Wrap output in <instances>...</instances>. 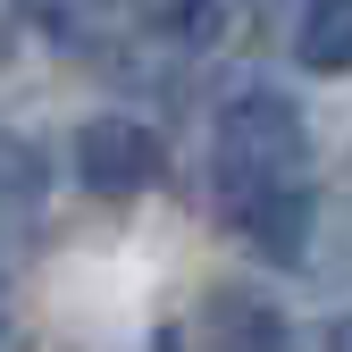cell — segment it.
Returning a JSON list of instances; mask_svg holds the SVG:
<instances>
[{
	"instance_id": "cell-5",
	"label": "cell",
	"mask_w": 352,
	"mask_h": 352,
	"mask_svg": "<svg viewBox=\"0 0 352 352\" xmlns=\"http://www.w3.org/2000/svg\"><path fill=\"white\" fill-rule=\"evenodd\" d=\"M294 59L311 67V76H352V0H302Z\"/></svg>"
},
{
	"instance_id": "cell-8",
	"label": "cell",
	"mask_w": 352,
	"mask_h": 352,
	"mask_svg": "<svg viewBox=\"0 0 352 352\" xmlns=\"http://www.w3.org/2000/svg\"><path fill=\"white\" fill-rule=\"evenodd\" d=\"M327 352H352V311H344V319L327 327Z\"/></svg>"
},
{
	"instance_id": "cell-6",
	"label": "cell",
	"mask_w": 352,
	"mask_h": 352,
	"mask_svg": "<svg viewBox=\"0 0 352 352\" xmlns=\"http://www.w3.org/2000/svg\"><path fill=\"white\" fill-rule=\"evenodd\" d=\"M42 185H51V160H42L34 135H17V126H0V227L9 218H25L42 201Z\"/></svg>"
},
{
	"instance_id": "cell-2",
	"label": "cell",
	"mask_w": 352,
	"mask_h": 352,
	"mask_svg": "<svg viewBox=\"0 0 352 352\" xmlns=\"http://www.w3.org/2000/svg\"><path fill=\"white\" fill-rule=\"evenodd\" d=\"M160 176H168V143H160L151 118L101 109V118L76 126V185L93 193V201H143Z\"/></svg>"
},
{
	"instance_id": "cell-9",
	"label": "cell",
	"mask_w": 352,
	"mask_h": 352,
	"mask_svg": "<svg viewBox=\"0 0 352 352\" xmlns=\"http://www.w3.org/2000/svg\"><path fill=\"white\" fill-rule=\"evenodd\" d=\"M42 9H59V0H42Z\"/></svg>"
},
{
	"instance_id": "cell-7",
	"label": "cell",
	"mask_w": 352,
	"mask_h": 352,
	"mask_svg": "<svg viewBox=\"0 0 352 352\" xmlns=\"http://www.w3.org/2000/svg\"><path fill=\"white\" fill-rule=\"evenodd\" d=\"M0 352H17V311H9V260H0Z\"/></svg>"
},
{
	"instance_id": "cell-3",
	"label": "cell",
	"mask_w": 352,
	"mask_h": 352,
	"mask_svg": "<svg viewBox=\"0 0 352 352\" xmlns=\"http://www.w3.org/2000/svg\"><path fill=\"white\" fill-rule=\"evenodd\" d=\"M126 42H151V51H218L235 25V0H118Z\"/></svg>"
},
{
	"instance_id": "cell-1",
	"label": "cell",
	"mask_w": 352,
	"mask_h": 352,
	"mask_svg": "<svg viewBox=\"0 0 352 352\" xmlns=\"http://www.w3.org/2000/svg\"><path fill=\"white\" fill-rule=\"evenodd\" d=\"M210 201L260 260L302 269L319 243V185H311V118L277 84H235L210 109Z\"/></svg>"
},
{
	"instance_id": "cell-4",
	"label": "cell",
	"mask_w": 352,
	"mask_h": 352,
	"mask_svg": "<svg viewBox=\"0 0 352 352\" xmlns=\"http://www.w3.org/2000/svg\"><path fill=\"white\" fill-rule=\"evenodd\" d=\"M201 336H210V352H302L294 344V319L277 311L269 294H252V285H210Z\"/></svg>"
}]
</instances>
